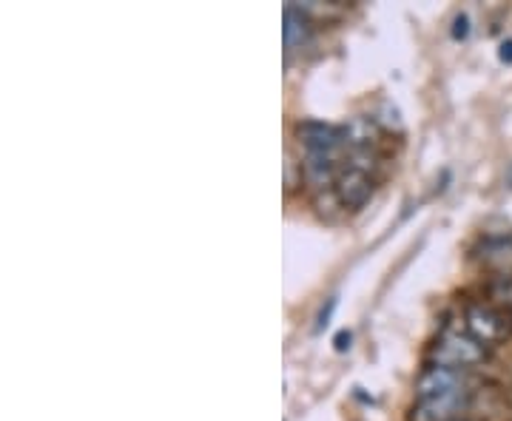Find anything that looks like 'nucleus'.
I'll use <instances>...</instances> for the list:
<instances>
[{
    "mask_svg": "<svg viewBox=\"0 0 512 421\" xmlns=\"http://www.w3.org/2000/svg\"><path fill=\"white\" fill-rule=\"evenodd\" d=\"M427 362L450 370H473L487 362V348L467 328H444L430 345Z\"/></svg>",
    "mask_w": 512,
    "mask_h": 421,
    "instance_id": "obj_1",
    "label": "nucleus"
},
{
    "mask_svg": "<svg viewBox=\"0 0 512 421\" xmlns=\"http://www.w3.org/2000/svg\"><path fill=\"white\" fill-rule=\"evenodd\" d=\"M456 393H473L470 376L464 370L427 365L416 379V399H441V396H456Z\"/></svg>",
    "mask_w": 512,
    "mask_h": 421,
    "instance_id": "obj_2",
    "label": "nucleus"
},
{
    "mask_svg": "<svg viewBox=\"0 0 512 421\" xmlns=\"http://www.w3.org/2000/svg\"><path fill=\"white\" fill-rule=\"evenodd\" d=\"M464 328L476 336L484 348L498 345L507 336V322L504 316L495 311L490 302H467L464 308Z\"/></svg>",
    "mask_w": 512,
    "mask_h": 421,
    "instance_id": "obj_3",
    "label": "nucleus"
},
{
    "mask_svg": "<svg viewBox=\"0 0 512 421\" xmlns=\"http://www.w3.org/2000/svg\"><path fill=\"white\" fill-rule=\"evenodd\" d=\"M373 191H376V180H373V174H367V171H359V168H342V174H339V180L333 185V194H336V200L342 208H350V211H359V208H365L370 197H373Z\"/></svg>",
    "mask_w": 512,
    "mask_h": 421,
    "instance_id": "obj_4",
    "label": "nucleus"
},
{
    "mask_svg": "<svg viewBox=\"0 0 512 421\" xmlns=\"http://www.w3.org/2000/svg\"><path fill=\"white\" fill-rule=\"evenodd\" d=\"M470 393L456 396H441V399H416L410 410V421H458V416L467 410Z\"/></svg>",
    "mask_w": 512,
    "mask_h": 421,
    "instance_id": "obj_5",
    "label": "nucleus"
},
{
    "mask_svg": "<svg viewBox=\"0 0 512 421\" xmlns=\"http://www.w3.org/2000/svg\"><path fill=\"white\" fill-rule=\"evenodd\" d=\"M481 262L501 276H512V239L507 237H493V239H484V245H481Z\"/></svg>",
    "mask_w": 512,
    "mask_h": 421,
    "instance_id": "obj_6",
    "label": "nucleus"
},
{
    "mask_svg": "<svg viewBox=\"0 0 512 421\" xmlns=\"http://www.w3.org/2000/svg\"><path fill=\"white\" fill-rule=\"evenodd\" d=\"M313 35V20L299 6H285V49H302Z\"/></svg>",
    "mask_w": 512,
    "mask_h": 421,
    "instance_id": "obj_7",
    "label": "nucleus"
},
{
    "mask_svg": "<svg viewBox=\"0 0 512 421\" xmlns=\"http://www.w3.org/2000/svg\"><path fill=\"white\" fill-rule=\"evenodd\" d=\"M493 296L498 299V302H504V305L512 311V276H501V279L495 282Z\"/></svg>",
    "mask_w": 512,
    "mask_h": 421,
    "instance_id": "obj_8",
    "label": "nucleus"
},
{
    "mask_svg": "<svg viewBox=\"0 0 512 421\" xmlns=\"http://www.w3.org/2000/svg\"><path fill=\"white\" fill-rule=\"evenodd\" d=\"M453 37L456 40H467L470 37V18L467 15H458L456 23H453Z\"/></svg>",
    "mask_w": 512,
    "mask_h": 421,
    "instance_id": "obj_9",
    "label": "nucleus"
},
{
    "mask_svg": "<svg viewBox=\"0 0 512 421\" xmlns=\"http://www.w3.org/2000/svg\"><path fill=\"white\" fill-rule=\"evenodd\" d=\"M498 57H501V63H512V40H504V43H501Z\"/></svg>",
    "mask_w": 512,
    "mask_h": 421,
    "instance_id": "obj_10",
    "label": "nucleus"
},
{
    "mask_svg": "<svg viewBox=\"0 0 512 421\" xmlns=\"http://www.w3.org/2000/svg\"><path fill=\"white\" fill-rule=\"evenodd\" d=\"M350 348V333L348 330H342L339 336H336V350H348Z\"/></svg>",
    "mask_w": 512,
    "mask_h": 421,
    "instance_id": "obj_11",
    "label": "nucleus"
},
{
    "mask_svg": "<svg viewBox=\"0 0 512 421\" xmlns=\"http://www.w3.org/2000/svg\"><path fill=\"white\" fill-rule=\"evenodd\" d=\"M507 180H510V185H512V168H510V171H507Z\"/></svg>",
    "mask_w": 512,
    "mask_h": 421,
    "instance_id": "obj_12",
    "label": "nucleus"
},
{
    "mask_svg": "<svg viewBox=\"0 0 512 421\" xmlns=\"http://www.w3.org/2000/svg\"><path fill=\"white\" fill-rule=\"evenodd\" d=\"M510 328H512V311H510Z\"/></svg>",
    "mask_w": 512,
    "mask_h": 421,
    "instance_id": "obj_13",
    "label": "nucleus"
}]
</instances>
